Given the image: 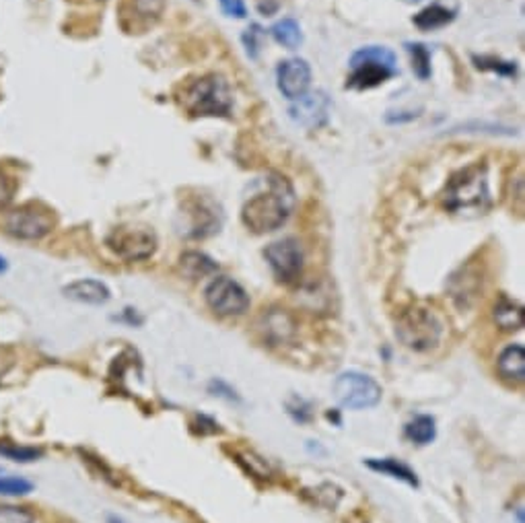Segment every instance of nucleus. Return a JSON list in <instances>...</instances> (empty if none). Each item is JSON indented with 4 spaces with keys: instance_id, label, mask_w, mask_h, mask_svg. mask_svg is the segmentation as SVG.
Here are the masks:
<instances>
[{
    "instance_id": "nucleus-29",
    "label": "nucleus",
    "mask_w": 525,
    "mask_h": 523,
    "mask_svg": "<svg viewBox=\"0 0 525 523\" xmlns=\"http://www.w3.org/2000/svg\"><path fill=\"white\" fill-rule=\"evenodd\" d=\"M478 62V68H484V70H497L499 75H505V76H515V62H500L497 58H474Z\"/></svg>"
},
{
    "instance_id": "nucleus-26",
    "label": "nucleus",
    "mask_w": 525,
    "mask_h": 523,
    "mask_svg": "<svg viewBox=\"0 0 525 523\" xmlns=\"http://www.w3.org/2000/svg\"><path fill=\"white\" fill-rule=\"evenodd\" d=\"M0 523H35V518L25 507L0 503Z\"/></svg>"
},
{
    "instance_id": "nucleus-1",
    "label": "nucleus",
    "mask_w": 525,
    "mask_h": 523,
    "mask_svg": "<svg viewBox=\"0 0 525 523\" xmlns=\"http://www.w3.org/2000/svg\"><path fill=\"white\" fill-rule=\"evenodd\" d=\"M266 184L268 190L252 196L242 210L243 225L258 236L281 229L295 206V192L282 176L270 174Z\"/></svg>"
},
{
    "instance_id": "nucleus-15",
    "label": "nucleus",
    "mask_w": 525,
    "mask_h": 523,
    "mask_svg": "<svg viewBox=\"0 0 525 523\" xmlns=\"http://www.w3.org/2000/svg\"><path fill=\"white\" fill-rule=\"evenodd\" d=\"M260 330L270 345H284V342H289L292 334H295V322H292V317L284 314V311L272 309L270 314L262 316Z\"/></svg>"
},
{
    "instance_id": "nucleus-25",
    "label": "nucleus",
    "mask_w": 525,
    "mask_h": 523,
    "mask_svg": "<svg viewBox=\"0 0 525 523\" xmlns=\"http://www.w3.org/2000/svg\"><path fill=\"white\" fill-rule=\"evenodd\" d=\"M34 490V484L17 476H0V497H25Z\"/></svg>"
},
{
    "instance_id": "nucleus-3",
    "label": "nucleus",
    "mask_w": 525,
    "mask_h": 523,
    "mask_svg": "<svg viewBox=\"0 0 525 523\" xmlns=\"http://www.w3.org/2000/svg\"><path fill=\"white\" fill-rule=\"evenodd\" d=\"M180 104L194 118H206V116L229 118L233 109V96H231L229 83L221 75H206L185 85Z\"/></svg>"
},
{
    "instance_id": "nucleus-9",
    "label": "nucleus",
    "mask_w": 525,
    "mask_h": 523,
    "mask_svg": "<svg viewBox=\"0 0 525 523\" xmlns=\"http://www.w3.org/2000/svg\"><path fill=\"white\" fill-rule=\"evenodd\" d=\"M206 303L214 314L233 317V316H243L247 309H250V295L245 293V288L235 283L233 278L229 277H219L214 278L211 285L206 287L204 291Z\"/></svg>"
},
{
    "instance_id": "nucleus-19",
    "label": "nucleus",
    "mask_w": 525,
    "mask_h": 523,
    "mask_svg": "<svg viewBox=\"0 0 525 523\" xmlns=\"http://www.w3.org/2000/svg\"><path fill=\"white\" fill-rule=\"evenodd\" d=\"M365 464H367V468H371V470H373V472L388 474V476H391V478L411 484V487H419V478H416V474H414L406 464L398 462V459H393V458L367 459Z\"/></svg>"
},
{
    "instance_id": "nucleus-33",
    "label": "nucleus",
    "mask_w": 525,
    "mask_h": 523,
    "mask_svg": "<svg viewBox=\"0 0 525 523\" xmlns=\"http://www.w3.org/2000/svg\"><path fill=\"white\" fill-rule=\"evenodd\" d=\"M9 270V264H6V260L3 256H0V275H5V272Z\"/></svg>"
},
{
    "instance_id": "nucleus-2",
    "label": "nucleus",
    "mask_w": 525,
    "mask_h": 523,
    "mask_svg": "<svg viewBox=\"0 0 525 523\" xmlns=\"http://www.w3.org/2000/svg\"><path fill=\"white\" fill-rule=\"evenodd\" d=\"M443 206L458 215H482L490 208L489 169L474 163L451 176L443 192Z\"/></svg>"
},
{
    "instance_id": "nucleus-18",
    "label": "nucleus",
    "mask_w": 525,
    "mask_h": 523,
    "mask_svg": "<svg viewBox=\"0 0 525 523\" xmlns=\"http://www.w3.org/2000/svg\"><path fill=\"white\" fill-rule=\"evenodd\" d=\"M453 19H455V9H447V6H443L441 3H435L416 15L414 25L422 31H435V29L450 25Z\"/></svg>"
},
{
    "instance_id": "nucleus-10",
    "label": "nucleus",
    "mask_w": 525,
    "mask_h": 523,
    "mask_svg": "<svg viewBox=\"0 0 525 523\" xmlns=\"http://www.w3.org/2000/svg\"><path fill=\"white\" fill-rule=\"evenodd\" d=\"M264 257L268 267L272 268L278 283H295L303 272V249L297 239L287 237L281 241H274L264 249Z\"/></svg>"
},
{
    "instance_id": "nucleus-28",
    "label": "nucleus",
    "mask_w": 525,
    "mask_h": 523,
    "mask_svg": "<svg viewBox=\"0 0 525 523\" xmlns=\"http://www.w3.org/2000/svg\"><path fill=\"white\" fill-rule=\"evenodd\" d=\"M262 40H264V31H262L260 25H256V23H253V25L247 27V31L243 34V44H245V48H247V54H250L252 58L258 56Z\"/></svg>"
},
{
    "instance_id": "nucleus-31",
    "label": "nucleus",
    "mask_w": 525,
    "mask_h": 523,
    "mask_svg": "<svg viewBox=\"0 0 525 523\" xmlns=\"http://www.w3.org/2000/svg\"><path fill=\"white\" fill-rule=\"evenodd\" d=\"M211 392H219L214 396H223V397H227V400H237L233 389H231L227 384H223V381H211Z\"/></svg>"
},
{
    "instance_id": "nucleus-6",
    "label": "nucleus",
    "mask_w": 525,
    "mask_h": 523,
    "mask_svg": "<svg viewBox=\"0 0 525 523\" xmlns=\"http://www.w3.org/2000/svg\"><path fill=\"white\" fill-rule=\"evenodd\" d=\"M54 223L56 221H54L50 208L29 202V205L9 210V213L3 216V231L9 233L15 239L37 241L52 233Z\"/></svg>"
},
{
    "instance_id": "nucleus-16",
    "label": "nucleus",
    "mask_w": 525,
    "mask_h": 523,
    "mask_svg": "<svg viewBox=\"0 0 525 523\" xmlns=\"http://www.w3.org/2000/svg\"><path fill=\"white\" fill-rule=\"evenodd\" d=\"M500 377L511 384H523L525 379V350L521 345H509L499 357Z\"/></svg>"
},
{
    "instance_id": "nucleus-11",
    "label": "nucleus",
    "mask_w": 525,
    "mask_h": 523,
    "mask_svg": "<svg viewBox=\"0 0 525 523\" xmlns=\"http://www.w3.org/2000/svg\"><path fill=\"white\" fill-rule=\"evenodd\" d=\"M276 81L282 96L295 101L299 97H303L309 85H312V68H309L303 58L284 60L276 68Z\"/></svg>"
},
{
    "instance_id": "nucleus-22",
    "label": "nucleus",
    "mask_w": 525,
    "mask_h": 523,
    "mask_svg": "<svg viewBox=\"0 0 525 523\" xmlns=\"http://www.w3.org/2000/svg\"><path fill=\"white\" fill-rule=\"evenodd\" d=\"M270 31H272L274 40L278 44H282L284 48H289V50L299 48L301 42H303V34H301V27L295 19L278 21Z\"/></svg>"
},
{
    "instance_id": "nucleus-5",
    "label": "nucleus",
    "mask_w": 525,
    "mask_h": 523,
    "mask_svg": "<svg viewBox=\"0 0 525 523\" xmlns=\"http://www.w3.org/2000/svg\"><path fill=\"white\" fill-rule=\"evenodd\" d=\"M401 345L416 353H427L435 348L443 336V324L431 309L412 307L401 314L396 326Z\"/></svg>"
},
{
    "instance_id": "nucleus-20",
    "label": "nucleus",
    "mask_w": 525,
    "mask_h": 523,
    "mask_svg": "<svg viewBox=\"0 0 525 523\" xmlns=\"http://www.w3.org/2000/svg\"><path fill=\"white\" fill-rule=\"evenodd\" d=\"M406 437L408 441H412L414 445H429L432 443L437 435V427H435V418L429 415H419L414 417L411 423L406 425Z\"/></svg>"
},
{
    "instance_id": "nucleus-23",
    "label": "nucleus",
    "mask_w": 525,
    "mask_h": 523,
    "mask_svg": "<svg viewBox=\"0 0 525 523\" xmlns=\"http://www.w3.org/2000/svg\"><path fill=\"white\" fill-rule=\"evenodd\" d=\"M0 456L6 459H13V462H19V464H29V462H37V459L44 456V451L40 448H29V445L0 441Z\"/></svg>"
},
{
    "instance_id": "nucleus-12",
    "label": "nucleus",
    "mask_w": 525,
    "mask_h": 523,
    "mask_svg": "<svg viewBox=\"0 0 525 523\" xmlns=\"http://www.w3.org/2000/svg\"><path fill=\"white\" fill-rule=\"evenodd\" d=\"M291 118L305 128H318L323 122L328 120L330 112V99L326 93L315 91L305 93L303 97L295 99V104L291 106Z\"/></svg>"
},
{
    "instance_id": "nucleus-14",
    "label": "nucleus",
    "mask_w": 525,
    "mask_h": 523,
    "mask_svg": "<svg viewBox=\"0 0 525 523\" xmlns=\"http://www.w3.org/2000/svg\"><path fill=\"white\" fill-rule=\"evenodd\" d=\"M62 293H64L66 299H73L76 303H87V306H104V303L110 301L112 297L107 285L95 278L74 280V283L62 288Z\"/></svg>"
},
{
    "instance_id": "nucleus-8",
    "label": "nucleus",
    "mask_w": 525,
    "mask_h": 523,
    "mask_svg": "<svg viewBox=\"0 0 525 523\" xmlns=\"http://www.w3.org/2000/svg\"><path fill=\"white\" fill-rule=\"evenodd\" d=\"M381 386L359 371H346L334 381V397L340 406L352 410L373 408L381 400Z\"/></svg>"
},
{
    "instance_id": "nucleus-32",
    "label": "nucleus",
    "mask_w": 525,
    "mask_h": 523,
    "mask_svg": "<svg viewBox=\"0 0 525 523\" xmlns=\"http://www.w3.org/2000/svg\"><path fill=\"white\" fill-rule=\"evenodd\" d=\"M124 314H126V316L120 317L122 322H128L130 326H141V324H143V317H138V316L134 314V309H126V311H124Z\"/></svg>"
},
{
    "instance_id": "nucleus-7",
    "label": "nucleus",
    "mask_w": 525,
    "mask_h": 523,
    "mask_svg": "<svg viewBox=\"0 0 525 523\" xmlns=\"http://www.w3.org/2000/svg\"><path fill=\"white\" fill-rule=\"evenodd\" d=\"M105 246L122 260L143 262L157 249V236L146 225H120L107 236Z\"/></svg>"
},
{
    "instance_id": "nucleus-21",
    "label": "nucleus",
    "mask_w": 525,
    "mask_h": 523,
    "mask_svg": "<svg viewBox=\"0 0 525 523\" xmlns=\"http://www.w3.org/2000/svg\"><path fill=\"white\" fill-rule=\"evenodd\" d=\"M180 267L190 278H200V277L213 275V272H216V268H219L216 267V262H213L211 257L200 254V252L183 254L182 260H180Z\"/></svg>"
},
{
    "instance_id": "nucleus-30",
    "label": "nucleus",
    "mask_w": 525,
    "mask_h": 523,
    "mask_svg": "<svg viewBox=\"0 0 525 523\" xmlns=\"http://www.w3.org/2000/svg\"><path fill=\"white\" fill-rule=\"evenodd\" d=\"M219 3H221L223 13H225L227 17L243 19L245 15H247V9H245L243 0H219Z\"/></svg>"
},
{
    "instance_id": "nucleus-13",
    "label": "nucleus",
    "mask_w": 525,
    "mask_h": 523,
    "mask_svg": "<svg viewBox=\"0 0 525 523\" xmlns=\"http://www.w3.org/2000/svg\"><path fill=\"white\" fill-rule=\"evenodd\" d=\"M185 210H188L185 215L190 216V229H188L190 237H196V239L208 237V236H213V233L219 231L221 210L213 200L200 196L192 202V205Z\"/></svg>"
},
{
    "instance_id": "nucleus-4",
    "label": "nucleus",
    "mask_w": 525,
    "mask_h": 523,
    "mask_svg": "<svg viewBox=\"0 0 525 523\" xmlns=\"http://www.w3.org/2000/svg\"><path fill=\"white\" fill-rule=\"evenodd\" d=\"M351 76L346 87L349 89H373L396 76V54L383 45H369L361 48L351 56Z\"/></svg>"
},
{
    "instance_id": "nucleus-17",
    "label": "nucleus",
    "mask_w": 525,
    "mask_h": 523,
    "mask_svg": "<svg viewBox=\"0 0 525 523\" xmlns=\"http://www.w3.org/2000/svg\"><path fill=\"white\" fill-rule=\"evenodd\" d=\"M492 316H494V322H497V326L505 332L521 330L523 327V307L520 306V303L509 299V297H505V295L497 301Z\"/></svg>"
},
{
    "instance_id": "nucleus-27",
    "label": "nucleus",
    "mask_w": 525,
    "mask_h": 523,
    "mask_svg": "<svg viewBox=\"0 0 525 523\" xmlns=\"http://www.w3.org/2000/svg\"><path fill=\"white\" fill-rule=\"evenodd\" d=\"M15 192H17V182L9 176V171L0 167V208L11 205Z\"/></svg>"
},
{
    "instance_id": "nucleus-24",
    "label": "nucleus",
    "mask_w": 525,
    "mask_h": 523,
    "mask_svg": "<svg viewBox=\"0 0 525 523\" xmlns=\"http://www.w3.org/2000/svg\"><path fill=\"white\" fill-rule=\"evenodd\" d=\"M406 50L412 58V70L421 81H427L431 76V52L422 44H406Z\"/></svg>"
},
{
    "instance_id": "nucleus-34",
    "label": "nucleus",
    "mask_w": 525,
    "mask_h": 523,
    "mask_svg": "<svg viewBox=\"0 0 525 523\" xmlns=\"http://www.w3.org/2000/svg\"><path fill=\"white\" fill-rule=\"evenodd\" d=\"M107 523H124V521L118 519V518H110V519H107Z\"/></svg>"
}]
</instances>
